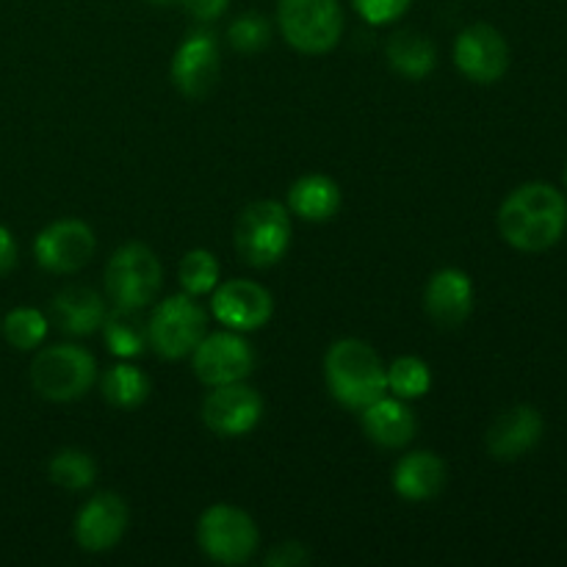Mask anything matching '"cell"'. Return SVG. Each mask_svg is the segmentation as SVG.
Returning a JSON list of instances; mask_svg holds the SVG:
<instances>
[{"label":"cell","mask_w":567,"mask_h":567,"mask_svg":"<svg viewBox=\"0 0 567 567\" xmlns=\"http://www.w3.org/2000/svg\"><path fill=\"white\" fill-rule=\"evenodd\" d=\"M567 199L551 183H524L498 208V233L520 252H543L563 238Z\"/></svg>","instance_id":"1"},{"label":"cell","mask_w":567,"mask_h":567,"mask_svg":"<svg viewBox=\"0 0 567 567\" xmlns=\"http://www.w3.org/2000/svg\"><path fill=\"white\" fill-rule=\"evenodd\" d=\"M388 64L404 78H421L430 75L437 64L435 44L424 37V33L415 31H399L393 33L391 42H388Z\"/></svg>","instance_id":"23"},{"label":"cell","mask_w":567,"mask_h":567,"mask_svg":"<svg viewBox=\"0 0 567 567\" xmlns=\"http://www.w3.org/2000/svg\"><path fill=\"white\" fill-rule=\"evenodd\" d=\"M277 22L293 50L308 55H324L341 42L347 17H343V6L338 0H280Z\"/></svg>","instance_id":"4"},{"label":"cell","mask_w":567,"mask_h":567,"mask_svg":"<svg viewBox=\"0 0 567 567\" xmlns=\"http://www.w3.org/2000/svg\"><path fill=\"white\" fill-rule=\"evenodd\" d=\"M192 354L194 374H197V380L208 388L247 380L255 369L252 343L236 330L205 336Z\"/></svg>","instance_id":"9"},{"label":"cell","mask_w":567,"mask_h":567,"mask_svg":"<svg viewBox=\"0 0 567 567\" xmlns=\"http://www.w3.org/2000/svg\"><path fill=\"white\" fill-rule=\"evenodd\" d=\"M103 338L116 358H138L150 347L147 319L142 316V310L114 305V310L105 313Z\"/></svg>","instance_id":"22"},{"label":"cell","mask_w":567,"mask_h":567,"mask_svg":"<svg viewBox=\"0 0 567 567\" xmlns=\"http://www.w3.org/2000/svg\"><path fill=\"white\" fill-rule=\"evenodd\" d=\"M153 3H169V0H153Z\"/></svg>","instance_id":"34"},{"label":"cell","mask_w":567,"mask_h":567,"mask_svg":"<svg viewBox=\"0 0 567 567\" xmlns=\"http://www.w3.org/2000/svg\"><path fill=\"white\" fill-rule=\"evenodd\" d=\"M310 563V551L302 546V543H280V546L271 548L266 554V565L269 567H299V565H308Z\"/></svg>","instance_id":"31"},{"label":"cell","mask_w":567,"mask_h":567,"mask_svg":"<svg viewBox=\"0 0 567 567\" xmlns=\"http://www.w3.org/2000/svg\"><path fill=\"white\" fill-rule=\"evenodd\" d=\"M164 269L147 244H122L105 266V293L116 308L144 310L161 291Z\"/></svg>","instance_id":"6"},{"label":"cell","mask_w":567,"mask_h":567,"mask_svg":"<svg viewBox=\"0 0 567 567\" xmlns=\"http://www.w3.org/2000/svg\"><path fill=\"white\" fill-rule=\"evenodd\" d=\"M260 419H264V399L244 380L214 388L203 402V421L214 435H249Z\"/></svg>","instance_id":"11"},{"label":"cell","mask_w":567,"mask_h":567,"mask_svg":"<svg viewBox=\"0 0 567 567\" xmlns=\"http://www.w3.org/2000/svg\"><path fill=\"white\" fill-rule=\"evenodd\" d=\"M219 44L210 31H194L183 39L172 59V81L186 97L203 100L219 83Z\"/></svg>","instance_id":"13"},{"label":"cell","mask_w":567,"mask_h":567,"mask_svg":"<svg viewBox=\"0 0 567 567\" xmlns=\"http://www.w3.org/2000/svg\"><path fill=\"white\" fill-rule=\"evenodd\" d=\"M543 437V415L537 413L529 404H518V408H509L498 415L491 424L485 437V446L491 452V457L504 460H518L526 452L540 443Z\"/></svg>","instance_id":"16"},{"label":"cell","mask_w":567,"mask_h":567,"mask_svg":"<svg viewBox=\"0 0 567 567\" xmlns=\"http://www.w3.org/2000/svg\"><path fill=\"white\" fill-rule=\"evenodd\" d=\"M269 22H266V17L255 14V11H247L238 20H233L230 31H227V42L238 53H258V50H264L269 44Z\"/></svg>","instance_id":"29"},{"label":"cell","mask_w":567,"mask_h":567,"mask_svg":"<svg viewBox=\"0 0 567 567\" xmlns=\"http://www.w3.org/2000/svg\"><path fill=\"white\" fill-rule=\"evenodd\" d=\"M432 388V371L415 354H404L388 365V391L399 399H421L426 396Z\"/></svg>","instance_id":"26"},{"label":"cell","mask_w":567,"mask_h":567,"mask_svg":"<svg viewBox=\"0 0 567 567\" xmlns=\"http://www.w3.org/2000/svg\"><path fill=\"white\" fill-rule=\"evenodd\" d=\"M205 330H208V316L188 293L166 297L164 302L155 305L147 319L150 347L164 360H181L192 354L205 338Z\"/></svg>","instance_id":"8"},{"label":"cell","mask_w":567,"mask_h":567,"mask_svg":"<svg viewBox=\"0 0 567 567\" xmlns=\"http://www.w3.org/2000/svg\"><path fill=\"white\" fill-rule=\"evenodd\" d=\"M48 471L53 485L64 487V491H86L97 480V465H94L92 454L81 452V449H61L50 460Z\"/></svg>","instance_id":"25"},{"label":"cell","mask_w":567,"mask_h":567,"mask_svg":"<svg viewBox=\"0 0 567 567\" xmlns=\"http://www.w3.org/2000/svg\"><path fill=\"white\" fill-rule=\"evenodd\" d=\"M410 3H413V0H352L354 11H358L365 22H371V25L396 22L399 17L408 14Z\"/></svg>","instance_id":"30"},{"label":"cell","mask_w":567,"mask_h":567,"mask_svg":"<svg viewBox=\"0 0 567 567\" xmlns=\"http://www.w3.org/2000/svg\"><path fill=\"white\" fill-rule=\"evenodd\" d=\"M150 396V380L131 363H116L103 377V399L120 410L142 408Z\"/></svg>","instance_id":"24"},{"label":"cell","mask_w":567,"mask_h":567,"mask_svg":"<svg viewBox=\"0 0 567 567\" xmlns=\"http://www.w3.org/2000/svg\"><path fill=\"white\" fill-rule=\"evenodd\" d=\"M233 241H236L238 255L255 269L275 266L291 244V216L286 205L277 199H258L247 205L236 221Z\"/></svg>","instance_id":"5"},{"label":"cell","mask_w":567,"mask_h":567,"mask_svg":"<svg viewBox=\"0 0 567 567\" xmlns=\"http://www.w3.org/2000/svg\"><path fill=\"white\" fill-rule=\"evenodd\" d=\"M324 380L343 408L363 410L388 393V365L360 338H341L324 358Z\"/></svg>","instance_id":"2"},{"label":"cell","mask_w":567,"mask_h":567,"mask_svg":"<svg viewBox=\"0 0 567 567\" xmlns=\"http://www.w3.org/2000/svg\"><path fill=\"white\" fill-rule=\"evenodd\" d=\"M424 308L435 324L460 327L474 308V282L463 269L435 271L426 282Z\"/></svg>","instance_id":"17"},{"label":"cell","mask_w":567,"mask_h":567,"mask_svg":"<svg viewBox=\"0 0 567 567\" xmlns=\"http://www.w3.org/2000/svg\"><path fill=\"white\" fill-rule=\"evenodd\" d=\"M565 183H567V166H565Z\"/></svg>","instance_id":"35"},{"label":"cell","mask_w":567,"mask_h":567,"mask_svg":"<svg viewBox=\"0 0 567 567\" xmlns=\"http://www.w3.org/2000/svg\"><path fill=\"white\" fill-rule=\"evenodd\" d=\"M341 188L327 175H305L288 188V208L305 221H327L341 208Z\"/></svg>","instance_id":"21"},{"label":"cell","mask_w":567,"mask_h":567,"mask_svg":"<svg viewBox=\"0 0 567 567\" xmlns=\"http://www.w3.org/2000/svg\"><path fill=\"white\" fill-rule=\"evenodd\" d=\"M97 380V360L72 343L44 347L31 363V385L48 402H75Z\"/></svg>","instance_id":"3"},{"label":"cell","mask_w":567,"mask_h":567,"mask_svg":"<svg viewBox=\"0 0 567 567\" xmlns=\"http://www.w3.org/2000/svg\"><path fill=\"white\" fill-rule=\"evenodd\" d=\"M3 336L20 352H31L48 336V319L37 308H14L6 316Z\"/></svg>","instance_id":"28"},{"label":"cell","mask_w":567,"mask_h":567,"mask_svg":"<svg viewBox=\"0 0 567 567\" xmlns=\"http://www.w3.org/2000/svg\"><path fill=\"white\" fill-rule=\"evenodd\" d=\"M131 524V509L120 493L103 491L89 498L75 518V540L83 551H111Z\"/></svg>","instance_id":"15"},{"label":"cell","mask_w":567,"mask_h":567,"mask_svg":"<svg viewBox=\"0 0 567 567\" xmlns=\"http://www.w3.org/2000/svg\"><path fill=\"white\" fill-rule=\"evenodd\" d=\"M454 64L468 81L496 83L509 70V44L498 28L474 22L454 42Z\"/></svg>","instance_id":"12"},{"label":"cell","mask_w":567,"mask_h":567,"mask_svg":"<svg viewBox=\"0 0 567 567\" xmlns=\"http://www.w3.org/2000/svg\"><path fill=\"white\" fill-rule=\"evenodd\" d=\"M50 310H53L55 324L70 336H92L103 327L105 313H109L105 299L89 286H70L55 293Z\"/></svg>","instance_id":"20"},{"label":"cell","mask_w":567,"mask_h":567,"mask_svg":"<svg viewBox=\"0 0 567 567\" xmlns=\"http://www.w3.org/2000/svg\"><path fill=\"white\" fill-rule=\"evenodd\" d=\"M177 280L188 297H205L219 286V260L208 249H192V252L183 255Z\"/></svg>","instance_id":"27"},{"label":"cell","mask_w":567,"mask_h":567,"mask_svg":"<svg viewBox=\"0 0 567 567\" xmlns=\"http://www.w3.org/2000/svg\"><path fill=\"white\" fill-rule=\"evenodd\" d=\"M363 432L382 449H402L415 437V415L399 396H380L360 410Z\"/></svg>","instance_id":"18"},{"label":"cell","mask_w":567,"mask_h":567,"mask_svg":"<svg viewBox=\"0 0 567 567\" xmlns=\"http://www.w3.org/2000/svg\"><path fill=\"white\" fill-rule=\"evenodd\" d=\"M181 3L192 17H197V20L203 22H210V20H219V17L225 14L230 0H181Z\"/></svg>","instance_id":"32"},{"label":"cell","mask_w":567,"mask_h":567,"mask_svg":"<svg viewBox=\"0 0 567 567\" xmlns=\"http://www.w3.org/2000/svg\"><path fill=\"white\" fill-rule=\"evenodd\" d=\"M97 249L94 230L81 219H59L44 227L33 241V255L42 269L53 275H75Z\"/></svg>","instance_id":"10"},{"label":"cell","mask_w":567,"mask_h":567,"mask_svg":"<svg viewBox=\"0 0 567 567\" xmlns=\"http://www.w3.org/2000/svg\"><path fill=\"white\" fill-rule=\"evenodd\" d=\"M17 266V241L9 227L0 225V277L9 275Z\"/></svg>","instance_id":"33"},{"label":"cell","mask_w":567,"mask_h":567,"mask_svg":"<svg viewBox=\"0 0 567 567\" xmlns=\"http://www.w3.org/2000/svg\"><path fill=\"white\" fill-rule=\"evenodd\" d=\"M197 543L208 559L219 565H244L258 551V526L233 504H214L199 515Z\"/></svg>","instance_id":"7"},{"label":"cell","mask_w":567,"mask_h":567,"mask_svg":"<svg viewBox=\"0 0 567 567\" xmlns=\"http://www.w3.org/2000/svg\"><path fill=\"white\" fill-rule=\"evenodd\" d=\"M446 463L435 452H410L393 468V491L408 502H430L446 487Z\"/></svg>","instance_id":"19"},{"label":"cell","mask_w":567,"mask_h":567,"mask_svg":"<svg viewBox=\"0 0 567 567\" xmlns=\"http://www.w3.org/2000/svg\"><path fill=\"white\" fill-rule=\"evenodd\" d=\"M210 310L216 319L236 332H252L269 324L275 313V299L260 282L252 280H227L216 286Z\"/></svg>","instance_id":"14"}]
</instances>
